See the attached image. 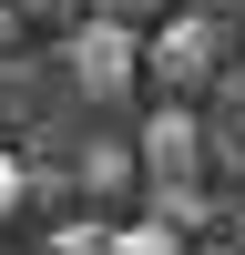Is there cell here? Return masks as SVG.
I'll return each instance as SVG.
<instances>
[{
  "mask_svg": "<svg viewBox=\"0 0 245 255\" xmlns=\"http://www.w3.org/2000/svg\"><path fill=\"white\" fill-rule=\"evenodd\" d=\"M215 51H225V20H204V10H163L153 31H143V82H153L163 102H194L204 82L225 72Z\"/></svg>",
  "mask_w": 245,
  "mask_h": 255,
  "instance_id": "1",
  "label": "cell"
},
{
  "mask_svg": "<svg viewBox=\"0 0 245 255\" xmlns=\"http://www.w3.org/2000/svg\"><path fill=\"white\" fill-rule=\"evenodd\" d=\"M61 72H72L82 102H122L143 82V31H122V20H72V41H61Z\"/></svg>",
  "mask_w": 245,
  "mask_h": 255,
  "instance_id": "2",
  "label": "cell"
},
{
  "mask_svg": "<svg viewBox=\"0 0 245 255\" xmlns=\"http://www.w3.org/2000/svg\"><path fill=\"white\" fill-rule=\"evenodd\" d=\"M194 153H204V123H194V102H153V123H143V174H194Z\"/></svg>",
  "mask_w": 245,
  "mask_h": 255,
  "instance_id": "3",
  "label": "cell"
},
{
  "mask_svg": "<svg viewBox=\"0 0 245 255\" xmlns=\"http://www.w3.org/2000/svg\"><path fill=\"white\" fill-rule=\"evenodd\" d=\"M204 215H215V204H204V184H194V174H163V184H153V225H174V235H194Z\"/></svg>",
  "mask_w": 245,
  "mask_h": 255,
  "instance_id": "4",
  "label": "cell"
},
{
  "mask_svg": "<svg viewBox=\"0 0 245 255\" xmlns=\"http://www.w3.org/2000/svg\"><path fill=\"white\" fill-rule=\"evenodd\" d=\"M102 255H184V235L143 215V225H113V235H102Z\"/></svg>",
  "mask_w": 245,
  "mask_h": 255,
  "instance_id": "5",
  "label": "cell"
},
{
  "mask_svg": "<svg viewBox=\"0 0 245 255\" xmlns=\"http://www.w3.org/2000/svg\"><path fill=\"white\" fill-rule=\"evenodd\" d=\"M102 235H113L102 215H72V225H51V235H41V255H102Z\"/></svg>",
  "mask_w": 245,
  "mask_h": 255,
  "instance_id": "6",
  "label": "cell"
},
{
  "mask_svg": "<svg viewBox=\"0 0 245 255\" xmlns=\"http://www.w3.org/2000/svg\"><path fill=\"white\" fill-rule=\"evenodd\" d=\"M82 10H92V20H122V31H153L174 0H82Z\"/></svg>",
  "mask_w": 245,
  "mask_h": 255,
  "instance_id": "7",
  "label": "cell"
},
{
  "mask_svg": "<svg viewBox=\"0 0 245 255\" xmlns=\"http://www.w3.org/2000/svg\"><path fill=\"white\" fill-rule=\"evenodd\" d=\"M20 194H31V184H20V163H10V143H0V225L20 215Z\"/></svg>",
  "mask_w": 245,
  "mask_h": 255,
  "instance_id": "8",
  "label": "cell"
},
{
  "mask_svg": "<svg viewBox=\"0 0 245 255\" xmlns=\"http://www.w3.org/2000/svg\"><path fill=\"white\" fill-rule=\"evenodd\" d=\"M10 10H20V20H72L82 0H10Z\"/></svg>",
  "mask_w": 245,
  "mask_h": 255,
  "instance_id": "9",
  "label": "cell"
},
{
  "mask_svg": "<svg viewBox=\"0 0 245 255\" xmlns=\"http://www.w3.org/2000/svg\"><path fill=\"white\" fill-rule=\"evenodd\" d=\"M184 10H204V20H235V10H245V0H184Z\"/></svg>",
  "mask_w": 245,
  "mask_h": 255,
  "instance_id": "10",
  "label": "cell"
},
{
  "mask_svg": "<svg viewBox=\"0 0 245 255\" xmlns=\"http://www.w3.org/2000/svg\"><path fill=\"white\" fill-rule=\"evenodd\" d=\"M10 41H20V10H0V51H10Z\"/></svg>",
  "mask_w": 245,
  "mask_h": 255,
  "instance_id": "11",
  "label": "cell"
},
{
  "mask_svg": "<svg viewBox=\"0 0 245 255\" xmlns=\"http://www.w3.org/2000/svg\"><path fill=\"white\" fill-rule=\"evenodd\" d=\"M225 143H245V102H235V113H225Z\"/></svg>",
  "mask_w": 245,
  "mask_h": 255,
  "instance_id": "12",
  "label": "cell"
}]
</instances>
